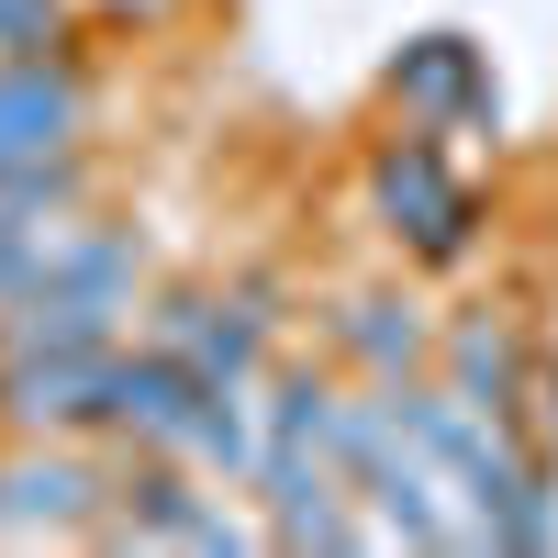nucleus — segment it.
I'll list each match as a JSON object with an SVG mask.
<instances>
[{
	"mask_svg": "<svg viewBox=\"0 0 558 558\" xmlns=\"http://www.w3.org/2000/svg\"><path fill=\"white\" fill-rule=\"evenodd\" d=\"M89 12H112V23H157L168 0H89Z\"/></svg>",
	"mask_w": 558,
	"mask_h": 558,
	"instance_id": "9",
	"label": "nucleus"
},
{
	"mask_svg": "<svg viewBox=\"0 0 558 558\" xmlns=\"http://www.w3.org/2000/svg\"><path fill=\"white\" fill-rule=\"evenodd\" d=\"M78 68L68 57H12L0 68V168H45L78 146Z\"/></svg>",
	"mask_w": 558,
	"mask_h": 558,
	"instance_id": "3",
	"label": "nucleus"
},
{
	"mask_svg": "<svg viewBox=\"0 0 558 558\" xmlns=\"http://www.w3.org/2000/svg\"><path fill=\"white\" fill-rule=\"evenodd\" d=\"M402 89H413V112H481V101H492L470 45H425V57L402 68Z\"/></svg>",
	"mask_w": 558,
	"mask_h": 558,
	"instance_id": "8",
	"label": "nucleus"
},
{
	"mask_svg": "<svg viewBox=\"0 0 558 558\" xmlns=\"http://www.w3.org/2000/svg\"><path fill=\"white\" fill-rule=\"evenodd\" d=\"M157 347L191 368L202 391H223V380H257L268 313H257V302H168V313H157Z\"/></svg>",
	"mask_w": 558,
	"mask_h": 558,
	"instance_id": "4",
	"label": "nucleus"
},
{
	"mask_svg": "<svg viewBox=\"0 0 558 558\" xmlns=\"http://www.w3.org/2000/svg\"><path fill=\"white\" fill-rule=\"evenodd\" d=\"M347 357L368 380H413V368H425V324L402 302H347Z\"/></svg>",
	"mask_w": 558,
	"mask_h": 558,
	"instance_id": "7",
	"label": "nucleus"
},
{
	"mask_svg": "<svg viewBox=\"0 0 558 558\" xmlns=\"http://www.w3.org/2000/svg\"><path fill=\"white\" fill-rule=\"evenodd\" d=\"M447 391L514 413V402H536V368H525V347L502 336V324H458V336H447Z\"/></svg>",
	"mask_w": 558,
	"mask_h": 558,
	"instance_id": "6",
	"label": "nucleus"
},
{
	"mask_svg": "<svg viewBox=\"0 0 558 558\" xmlns=\"http://www.w3.org/2000/svg\"><path fill=\"white\" fill-rule=\"evenodd\" d=\"M123 536L134 547H246V525L223 514V502H202L191 481H134V514H123Z\"/></svg>",
	"mask_w": 558,
	"mask_h": 558,
	"instance_id": "5",
	"label": "nucleus"
},
{
	"mask_svg": "<svg viewBox=\"0 0 558 558\" xmlns=\"http://www.w3.org/2000/svg\"><path fill=\"white\" fill-rule=\"evenodd\" d=\"M368 202H380L391 235H413L425 257H458V246H470V191L447 179V157L425 146V134L380 146V168H368Z\"/></svg>",
	"mask_w": 558,
	"mask_h": 558,
	"instance_id": "2",
	"label": "nucleus"
},
{
	"mask_svg": "<svg viewBox=\"0 0 558 558\" xmlns=\"http://www.w3.org/2000/svg\"><path fill=\"white\" fill-rule=\"evenodd\" d=\"M112 357H123V347H89V336H57V347H0V413H12L23 436L112 425Z\"/></svg>",
	"mask_w": 558,
	"mask_h": 558,
	"instance_id": "1",
	"label": "nucleus"
}]
</instances>
